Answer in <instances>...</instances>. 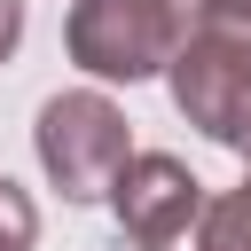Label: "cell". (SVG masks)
<instances>
[{"instance_id": "5", "label": "cell", "mask_w": 251, "mask_h": 251, "mask_svg": "<svg viewBox=\"0 0 251 251\" xmlns=\"http://www.w3.org/2000/svg\"><path fill=\"white\" fill-rule=\"evenodd\" d=\"M188 251H251V173H243V188H227V196L204 204Z\"/></svg>"}, {"instance_id": "2", "label": "cell", "mask_w": 251, "mask_h": 251, "mask_svg": "<svg viewBox=\"0 0 251 251\" xmlns=\"http://www.w3.org/2000/svg\"><path fill=\"white\" fill-rule=\"evenodd\" d=\"M188 24H196V0H78L63 39H71V63L94 78H149V71H173Z\"/></svg>"}, {"instance_id": "6", "label": "cell", "mask_w": 251, "mask_h": 251, "mask_svg": "<svg viewBox=\"0 0 251 251\" xmlns=\"http://www.w3.org/2000/svg\"><path fill=\"white\" fill-rule=\"evenodd\" d=\"M31 235H39V212H31V196L0 173V251H31Z\"/></svg>"}, {"instance_id": "3", "label": "cell", "mask_w": 251, "mask_h": 251, "mask_svg": "<svg viewBox=\"0 0 251 251\" xmlns=\"http://www.w3.org/2000/svg\"><path fill=\"white\" fill-rule=\"evenodd\" d=\"M31 141H39L47 180H55L71 204L110 196V188H118V173H126V157H133V149H126V118H118V102H110V94H94V86L55 94V102L39 110Z\"/></svg>"}, {"instance_id": "7", "label": "cell", "mask_w": 251, "mask_h": 251, "mask_svg": "<svg viewBox=\"0 0 251 251\" xmlns=\"http://www.w3.org/2000/svg\"><path fill=\"white\" fill-rule=\"evenodd\" d=\"M16 39H24V0H0V63H8Z\"/></svg>"}, {"instance_id": "1", "label": "cell", "mask_w": 251, "mask_h": 251, "mask_svg": "<svg viewBox=\"0 0 251 251\" xmlns=\"http://www.w3.org/2000/svg\"><path fill=\"white\" fill-rule=\"evenodd\" d=\"M173 102L220 149L251 157V0H196V24L173 55Z\"/></svg>"}, {"instance_id": "4", "label": "cell", "mask_w": 251, "mask_h": 251, "mask_svg": "<svg viewBox=\"0 0 251 251\" xmlns=\"http://www.w3.org/2000/svg\"><path fill=\"white\" fill-rule=\"evenodd\" d=\"M110 204H118V227L133 235V251H188V235H196V220H204L212 196H204V180L180 157L141 149V157H126Z\"/></svg>"}]
</instances>
